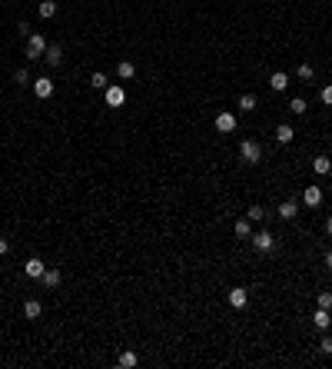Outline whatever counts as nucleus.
Segmentation results:
<instances>
[{
  "mask_svg": "<svg viewBox=\"0 0 332 369\" xmlns=\"http://www.w3.org/2000/svg\"><path fill=\"white\" fill-rule=\"evenodd\" d=\"M302 203H306V207H319V203H322V187H306Z\"/></svg>",
  "mask_w": 332,
  "mask_h": 369,
  "instance_id": "9d476101",
  "label": "nucleus"
},
{
  "mask_svg": "<svg viewBox=\"0 0 332 369\" xmlns=\"http://www.w3.org/2000/svg\"><path fill=\"white\" fill-rule=\"evenodd\" d=\"M33 94H37L40 100L53 97V80H50V77H37V80H33Z\"/></svg>",
  "mask_w": 332,
  "mask_h": 369,
  "instance_id": "39448f33",
  "label": "nucleus"
},
{
  "mask_svg": "<svg viewBox=\"0 0 332 369\" xmlns=\"http://www.w3.org/2000/svg\"><path fill=\"white\" fill-rule=\"evenodd\" d=\"M90 87H93V90H107V87H110V77H107V73H100V70H96V73L90 77Z\"/></svg>",
  "mask_w": 332,
  "mask_h": 369,
  "instance_id": "6ab92c4d",
  "label": "nucleus"
},
{
  "mask_svg": "<svg viewBox=\"0 0 332 369\" xmlns=\"http://www.w3.org/2000/svg\"><path fill=\"white\" fill-rule=\"evenodd\" d=\"M326 233L332 236V216H326Z\"/></svg>",
  "mask_w": 332,
  "mask_h": 369,
  "instance_id": "473e14b6",
  "label": "nucleus"
},
{
  "mask_svg": "<svg viewBox=\"0 0 332 369\" xmlns=\"http://www.w3.org/2000/svg\"><path fill=\"white\" fill-rule=\"evenodd\" d=\"M13 83H20V87H27V83H30V73H27V70H17V73H13Z\"/></svg>",
  "mask_w": 332,
  "mask_h": 369,
  "instance_id": "bb28decb",
  "label": "nucleus"
},
{
  "mask_svg": "<svg viewBox=\"0 0 332 369\" xmlns=\"http://www.w3.org/2000/svg\"><path fill=\"white\" fill-rule=\"evenodd\" d=\"M44 60L50 63V67H60V63H63V47L60 44H50V47H47V53H44Z\"/></svg>",
  "mask_w": 332,
  "mask_h": 369,
  "instance_id": "1a4fd4ad",
  "label": "nucleus"
},
{
  "mask_svg": "<svg viewBox=\"0 0 332 369\" xmlns=\"http://www.w3.org/2000/svg\"><path fill=\"white\" fill-rule=\"evenodd\" d=\"M246 216H249L252 223H259V219H266V210H263V207H249V213H246Z\"/></svg>",
  "mask_w": 332,
  "mask_h": 369,
  "instance_id": "a878e982",
  "label": "nucleus"
},
{
  "mask_svg": "<svg viewBox=\"0 0 332 369\" xmlns=\"http://www.w3.org/2000/svg\"><path fill=\"white\" fill-rule=\"evenodd\" d=\"M252 246H256L259 253H272L276 250V239H272V233H266V230H259V233H252Z\"/></svg>",
  "mask_w": 332,
  "mask_h": 369,
  "instance_id": "7ed1b4c3",
  "label": "nucleus"
},
{
  "mask_svg": "<svg viewBox=\"0 0 332 369\" xmlns=\"http://www.w3.org/2000/svg\"><path fill=\"white\" fill-rule=\"evenodd\" d=\"M279 216L282 219H296V213H299V203H296V200H286V203H279Z\"/></svg>",
  "mask_w": 332,
  "mask_h": 369,
  "instance_id": "9b49d317",
  "label": "nucleus"
},
{
  "mask_svg": "<svg viewBox=\"0 0 332 369\" xmlns=\"http://www.w3.org/2000/svg\"><path fill=\"white\" fill-rule=\"evenodd\" d=\"M316 306L319 309H332V293H319L316 296Z\"/></svg>",
  "mask_w": 332,
  "mask_h": 369,
  "instance_id": "393cba45",
  "label": "nucleus"
},
{
  "mask_svg": "<svg viewBox=\"0 0 332 369\" xmlns=\"http://www.w3.org/2000/svg\"><path fill=\"white\" fill-rule=\"evenodd\" d=\"M289 110H292V113H296V117H302V113H306V110H309V103H306V100H302V97H292V100H289Z\"/></svg>",
  "mask_w": 332,
  "mask_h": 369,
  "instance_id": "4be33fe9",
  "label": "nucleus"
},
{
  "mask_svg": "<svg viewBox=\"0 0 332 369\" xmlns=\"http://www.w3.org/2000/svg\"><path fill=\"white\" fill-rule=\"evenodd\" d=\"M299 80H313V67L309 63H299Z\"/></svg>",
  "mask_w": 332,
  "mask_h": 369,
  "instance_id": "cd10ccee",
  "label": "nucleus"
},
{
  "mask_svg": "<svg viewBox=\"0 0 332 369\" xmlns=\"http://www.w3.org/2000/svg\"><path fill=\"white\" fill-rule=\"evenodd\" d=\"M313 323L319 326V329H329L332 326V316H329V309H316V316H313Z\"/></svg>",
  "mask_w": 332,
  "mask_h": 369,
  "instance_id": "f3484780",
  "label": "nucleus"
},
{
  "mask_svg": "<svg viewBox=\"0 0 332 369\" xmlns=\"http://www.w3.org/2000/svg\"><path fill=\"white\" fill-rule=\"evenodd\" d=\"M53 13H56V0H40V17L50 20Z\"/></svg>",
  "mask_w": 332,
  "mask_h": 369,
  "instance_id": "412c9836",
  "label": "nucleus"
},
{
  "mask_svg": "<svg viewBox=\"0 0 332 369\" xmlns=\"http://www.w3.org/2000/svg\"><path fill=\"white\" fill-rule=\"evenodd\" d=\"M133 73H136V67H133L130 60H123V63L116 67V77H120V80H133Z\"/></svg>",
  "mask_w": 332,
  "mask_h": 369,
  "instance_id": "a211bd4d",
  "label": "nucleus"
},
{
  "mask_svg": "<svg viewBox=\"0 0 332 369\" xmlns=\"http://www.w3.org/2000/svg\"><path fill=\"white\" fill-rule=\"evenodd\" d=\"M319 349L326 353V356H332V336H322V343H319Z\"/></svg>",
  "mask_w": 332,
  "mask_h": 369,
  "instance_id": "c85d7f7f",
  "label": "nucleus"
},
{
  "mask_svg": "<svg viewBox=\"0 0 332 369\" xmlns=\"http://www.w3.org/2000/svg\"><path fill=\"white\" fill-rule=\"evenodd\" d=\"M239 110H243V113L256 110V97H252V94H243V97H239Z\"/></svg>",
  "mask_w": 332,
  "mask_h": 369,
  "instance_id": "b1692460",
  "label": "nucleus"
},
{
  "mask_svg": "<svg viewBox=\"0 0 332 369\" xmlns=\"http://www.w3.org/2000/svg\"><path fill=\"white\" fill-rule=\"evenodd\" d=\"M40 283H44L47 289H53V286H60V269H47L44 276H40Z\"/></svg>",
  "mask_w": 332,
  "mask_h": 369,
  "instance_id": "4468645a",
  "label": "nucleus"
},
{
  "mask_svg": "<svg viewBox=\"0 0 332 369\" xmlns=\"http://www.w3.org/2000/svg\"><path fill=\"white\" fill-rule=\"evenodd\" d=\"M313 170H316L319 176H326V173H332V160H329V157H316V160H313Z\"/></svg>",
  "mask_w": 332,
  "mask_h": 369,
  "instance_id": "2eb2a0df",
  "label": "nucleus"
},
{
  "mask_svg": "<svg viewBox=\"0 0 332 369\" xmlns=\"http://www.w3.org/2000/svg\"><path fill=\"white\" fill-rule=\"evenodd\" d=\"M326 269H332V250L326 253Z\"/></svg>",
  "mask_w": 332,
  "mask_h": 369,
  "instance_id": "72a5a7b5",
  "label": "nucleus"
},
{
  "mask_svg": "<svg viewBox=\"0 0 332 369\" xmlns=\"http://www.w3.org/2000/svg\"><path fill=\"white\" fill-rule=\"evenodd\" d=\"M246 303H249V293H246L243 286H232L229 289V306L232 309H246Z\"/></svg>",
  "mask_w": 332,
  "mask_h": 369,
  "instance_id": "423d86ee",
  "label": "nucleus"
},
{
  "mask_svg": "<svg viewBox=\"0 0 332 369\" xmlns=\"http://www.w3.org/2000/svg\"><path fill=\"white\" fill-rule=\"evenodd\" d=\"M236 236H246V239L252 236V219H249V216L236 219Z\"/></svg>",
  "mask_w": 332,
  "mask_h": 369,
  "instance_id": "dca6fc26",
  "label": "nucleus"
},
{
  "mask_svg": "<svg viewBox=\"0 0 332 369\" xmlns=\"http://www.w3.org/2000/svg\"><path fill=\"white\" fill-rule=\"evenodd\" d=\"M136 363H140V359H136V353H130V349H126V353H120V366H123V369H133Z\"/></svg>",
  "mask_w": 332,
  "mask_h": 369,
  "instance_id": "5701e85b",
  "label": "nucleus"
},
{
  "mask_svg": "<svg viewBox=\"0 0 332 369\" xmlns=\"http://www.w3.org/2000/svg\"><path fill=\"white\" fill-rule=\"evenodd\" d=\"M4 253H7V239L0 236V256H4Z\"/></svg>",
  "mask_w": 332,
  "mask_h": 369,
  "instance_id": "2f4dec72",
  "label": "nucleus"
},
{
  "mask_svg": "<svg viewBox=\"0 0 332 369\" xmlns=\"http://www.w3.org/2000/svg\"><path fill=\"white\" fill-rule=\"evenodd\" d=\"M319 100L332 106V87H322V90H319Z\"/></svg>",
  "mask_w": 332,
  "mask_h": 369,
  "instance_id": "c756f323",
  "label": "nucleus"
},
{
  "mask_svg": "<svg viewBox=\"0 0 332 369\" xmlns=\"http://www.w3.org/2000/svg\"><path fill=\"white\" fill-rule=\"evenodd\" d=\"M269 83H272V90H286L289 87V77L282 73V70H276V73L269 77Z\"/></svg>",
  "mask_w": 332,
  "mask_h": 369,
  "instance_id": "aec40b11",
  "label": "nucleus"
},
{
  "mask_svg": "<svg viewBox=\"0 0 332 369\" xmlns=\"http://www.w3.org/2000/svg\"><path fill=\"white\" fill-rule=\"evenodd\" d=\"M103 100H107V106H123V103H126L123 87H113V83H110V87L103 90Z\"/></svg>",
  "mask_w": 332,
  "mask_h": 369,
  "instance_id": "20e7f679",
  "label": "nucleus"
},
{
  "mask_svg": "<svg viewBox=\"0 0 332 369\" xmlns=\"http://www.w3.org/2000/svg\"><path fill=\"white\" fill-rule=\"evenodd\" d=\"M40 313H44V306H40L37 300H27V303H24V316H27V319H40Z\"/></svg>",
  "mask_w": 332,
  "mask_h": 369,
  "instance_id": "ddd939ff",
  "label": "nucleus"
},
{
  "mask_svg": "<svg viewBox=\"0 0 332 369\" xmlns=\"http://www.w3.org/2000/svg\"><path fill=\"white\" fill-rule=\"evenodd\" d=\"M17 30L24 33V37H30V24H27V20H20V24H17Z\"/></svg>",
  "mask_w": 332,
  "mask_h": 369,
  "instance_id": "7c9ffc66",
  "label": "nucleus"
},
{
  "mask_svg": "<svg viewBox=\"0 0 332 369\" xmlns=\"http://www.w3.org/2000/svg\"><path fill=\"white\" fill-rule=\"evenodd\" d=\"M239 157H243V160L252 167V163L263 160V146H259L256 140H243V143H239Z\"/></svg>",
  "mask_w": 332,
  "mask_h": 369,
  "instance_id": "f257e3e1",
  "label": "nucleus"
},
{
  "mask_svg": "<svg viewBox=\"0 0 332 369\" xmlns=\"http://www.w3.org/2000/svg\"><path fill=\"white\" fill-rule=\"evenodd\" d=\"M47 37L44 33H30V37H27V57H30V60H37V57H44L47 53Z\"/></svg>",
  "mask_w": 332,
  "mask_h": 369,
  "instance_id": "f03ea898",
  "label": "nucleus"
},
{
  "mask_svg": "<svg viewBox=\"0 0 332 369\" xmlns=\"http://www.w3.org/2000/svg\"><path fill=\"white\" fill-rule=\"evenodd\" d=\"M213 123H216V130H220V133H232V130H236V117H232V113H216Z\"/></svg>",
  "mask_w": 332,
  "mask_h": 369,
  "instance_id": "0eeeda50",
  "label": "nucleus"
},
{
  "mask_svg": "<svg viewBox=\"0 0 332 369\" xmlns=\"http://www.w3.org/2000/svg\"><path fill=\"white\" fill-rule=\"evenodd\" d=\"M24 273H27V276H30V280H40V276H44V273H47V266H44V260H37V256H33V260H27V263H24Z\"/></svg>",
  "mask_w": 332,
  "mask_h": 369,
  "instance_id": "6e6552de",
  "label": "nucleus"
},
{
  "mask_svg": "<svg viewBox=\"0 0 332 369\" xmlns=\"http://www.w3.org/2000/svg\"><path fill=\"white\" fill-rule=\"evenodd\" d=\"M292 137H296V130L289 123H279L276 126V140H279V143H292Z\"/></svg>",
  "mask_w": 332,
  "mask_h": 369,
  "instance_id": "f8f14e48",
  "label": "nucleus"
}]
</instances>
